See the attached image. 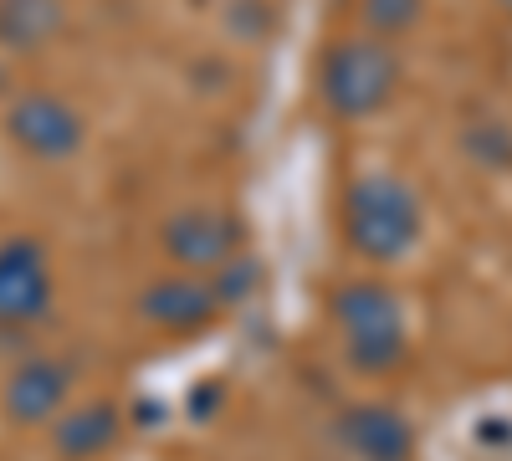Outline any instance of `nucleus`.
I'll list each match as a JSON object with an SVG mask.
<instances>
[{"label": "nucleus", "mask_w": 512, "mask_h": 461, "mask_svg": "<svg viewBox=\"0 0 512 461\" xmlns=\"http://www.w3.org/2000/svg\"><path fill=\"white\" fill-rule=\"evenodd\" d=\"M272 26V11L262 6V0H231V31L241 41H256V36H267Z\"/></svg>", "instance_id": "obj_14"}, {"label": "nucleus", "mask_w": 512, "mask_h": 461, "mask_svg": "<svg viewBox=\"0 0 512 461\" xmlns=\"http://www.w3.org/2000/svg\"><path fill=\"white\" fill-rule=\"evenodd\" d=\"M169 262L185 272H221L231 257H241V221L221 205H185L159 231Z\"/></svg>", "instance_id": "obj_5"}, {"label": "nucleus", "mask_w": 512, "mask_h": 461, "mask_svg": "<svg viewBox=\"0 0 512 461\" xmlns=\"http://www.w3.org/2000/svg\"><path fill=\"white\" fill-rule=\"evenodd\" d=\"M118 431H123L118 405L113 400H88V405H72L57 421L52 446H57L62 461H93V456H103L118 441Z\"/></svg>", "instance_id": "obj_10"}, {"label": "nucleus", "mask_w": 512, "mask_h": 461, "mask_svg": "<svg viewBox=\"0 0 512 461\" xmlns=\"http://www.w3.org/2000/svg\"><path fill=\"white\" fill-rule=\"evenodd\" d=\"M221 292L210 277L200 272H175V277H154L144 292H139V313L154 323V328H169V333H200L221 318Z\"/></svg>", "instance_id": "obj_7"}, {"label": "nucleus", "mask_w": 512, "mask_h": 461, "mask_svg": "<svg viewBox=\"0 0 512 461\" xmlns=\"http://www.w3.org/2000/svg\"><path fill=\"white\" fill-rule=\"evenodd\" d=\"M67 390H72V369L62 359H26L11 369L6 380V395H0V410L11 415L16 426H41L67 405Z\"/></svg>", "instance_id": "obj_8"}, {"label": "nucleus", "mask_w": 512, "mask_h": 461, "mask_svg": "<svg viewBox=\"0 0 512 461\" xmlns=\"http://www.w3.org/2000/svg\"><path fill=\"white\" fill-rule=\"evenodd\" d=\"M210 282H216L221 303L231 308V303H241V298L256 292V282H262V262H256V257H231L221 272H210Z\"/></svg>", "instance_id": "obj_13"}, {"label": "nucleus", "mask_w": 512, "mask_h": 461, "mask_svg": "<svg viewBox=\"0 0 512 461\" xmlns=\"http://www.w3.org/2000/svg\"><path fill=\"white\" fill-rule=\"evenodd\" d=\"M482 134H487V144H466V149H472L482 164H507V159H512V134L502 129L497 118H492V123H482Z\"/></svg>", "instance_id": "obj_15"}, {"label": "nucleus", "mask_w": 512, "mask_h": 461, "mask_svg": "<svg viewBox=\"0 0 512 461\" xmlns=\"http://www.w3.org/2000/svg\"><path fill=\"white\" fill-rule=\"evenodd\" d=\"M52 308V262L36 236L0 241V328H26Z\"/></svg>", "instance_id": "obj_6"}, {"label": "nucleus", "mask_w": 512, "mask_h": 461, "mask_svg": "<svg viewBox=\"0 0 512 461\" xmlns=\"http://www.w3.org/2000/svg\"><path fill=\"white\" fill-rule=\"evenodd\" d=\"M400 88V57L379 36H344L318 62V93L333 118L364 123L374 118Z\"/></svg>", "instance_id": "obj_1"}, {"label": "nucleus", "mask_w": 512, "mask_h": 461, "mask_svg": "<svg viewBox=\"0 0 512 461\" xmlns=\"http://www.w3.org/2000/svg\"><path fill=\"white\" fill-rule=\"evenodd\" d=\"M333 318L344 328L349 364L364 374H390L405 359V308L384 282H344L333 292Z\"/></svg>", "instance_id": "obj_3"}, {"label": "nucleus", "mask_w": 512, "mask_h": 461, "mask_svg": "<svg viewBox=\"0 0 512 461\" xmlns=\"http://www.w3.org/2000/svg\"><path fill=\"white\" fill-rule=\"evenodd\" d=\"M497 6H502V11H507V16H512V0H497Z\"/></svg>", "instance_id": "obj_16"}, {"label": "nucleus", "mask_w": 512, "mask_h": 461, "mask_svg": "<svg viewBox=\"0 0 512 461\" xmlns=\"http://www.w3.org/2000/svg\"><path fill=\"white\" fill-rule=\"evenodd\" d=\"M338 441H344L359 461H410V451H415L410 421L395 405H379V400L349 405L338 415Z\"/></svg>", "instance_id": "obj_9"}, {"label": "nucleus", "mask_w": 512, "mask_h": 461, "mask_svg": "<svg viewBox=\"0 0 512 461\" xmlns=\"http://www.w3.org/2000/svg\"><path fill=\"white\" fill-rule=\"evenodd\" d=\"M344 236L364 262H400L420 241V200L395 175H359L344 195Z\"/></svg>", "instance_id": "obj_2"}, {"label": "nucleus", "mask_w": 512, "mask_h": 461, "mask_svg": "<svg viewBox=\"0 0 512 461\" xmlns=\"http://www.w3.org/2000/svg\"><path fill=\"white\" fill-rule=\"evenodd\" d=\"M62 21H67L62 0H0V47L36 52L62 31Z\"/></svg>", "instance_id": "obj_11"}, {"label": "nucleus", "mask_w": 512, "mask_h": 461, "mask_svg": "<svg viewBox=\"0 0 512 461\" xmlns=\"http://www.w3.org/2000/svg\"><path fill=\"white\" fill-rule=\"evenodd\" d=\"M6 134L21 154L41 159V164H62L82 149L88 139V123L82 113L62 98V93H47V88H31L21 93L11 108H6Z\"/></svg>", "instance_id": "obj_4"}, {"label": "nucleus", "mask_w": 512, "mask_h": 461, "mask_svg": "<svg viewBox=\"0 0 512 461\" xmlns=\"http://www.w3.org/2000/svg\"><path fill=\"white\" fill-rule=\"evenodd\" d=\"M420 11H425V0H359V21H364V31L379 36V41L410 31V26L420 21Z\"/></svg>", "instance_id": "obj_12"}]
</instances>
